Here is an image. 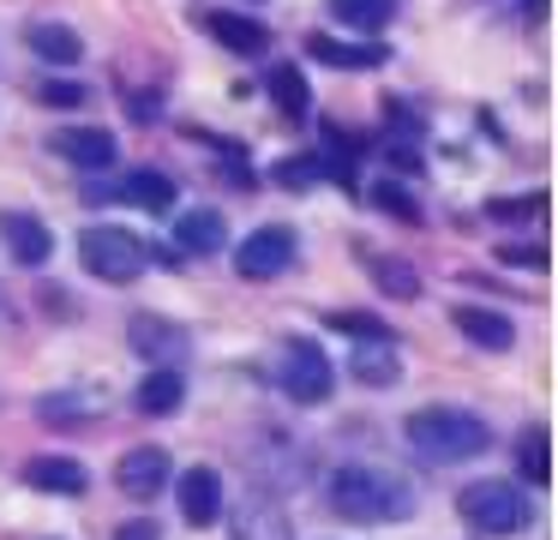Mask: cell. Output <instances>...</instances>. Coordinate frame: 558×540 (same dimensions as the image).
<instances>
[{
  "mask_svg": "<svg viewBox=\"0 0 558 540\" xmlns=\"http://www.w3.org/2000/svg\"><path fill=\"white\" fill-rule=\"evenodd\" d=\"M126 343H133V355L138 360H186V343H193V336L181 331V324L174 319H157V312H138L133 324H126Z\"/></svg>",
  "mask_w": 558,
  "mask_h": 540,
  "instance_id": "cell-10",
  "label": "cell"
},
{
  "mask_svg": "<svg viewBox=\"0 0 558 540\" xmlns=\"http://www.w3.org/2000/svg\"><path fill=\"white\" fill-rule=\"evenodd\" d=\"M78 264H85L97 283H138V276L150 271V247L133 235V228H114V223H90L85 235H78Z\"/></svg>",
  "mask_w": 558,
  "mask_h": 540,
  "instance_id": "cell-4",
  "label": "cell"
},
{
  "mask_svg": "<svg viewBox=\"0 0 558 540\" xmlns=\"http://www.w3.org/2000/svg\"><path fill=\"white\" fill-rule=\"evenodd\" d=\"M277 384H282V396H289L294 408H318V403H330V391H337V367H330V355L313 343V336H294V343L282 348Z\"/></svg>",
  "mask_w": 558,
  "mask_h": 540,
  "instance_id": "cell-5",
  "label": "cell"
},
{
  "mask_svg": "<svg viewBox=\"0 0 558 540\" xmlns=\"http://www.w3.org/2000/svg\"><path fill=\"white\" fill-rule=\"evenodd\" d=\"M174 247H181L186 259H210V252H222V247H229V223H222V211L174 216Z\"/></svg>",
  "mask_w": 558,
  "mask_h": 540,
  "instance_id": "cell-18",
  "label": "cell"
},
{
  "mask_svg": "<svg viewBox=\"0 0 558 540\" xmlns=\"http://www.w3.org/2000/svg\"><path fill=\"white\" fill-rule=\"evenodd\" d=\"M205 31L217 36L229 55H265L270 48V31L258 19H246V12H205Z\"/></svg>",
  "mask_w": 558,
  "mask_h": 540,
  "instance_id": "cell-19",
  "label": "cell"
},
{
  "mask_svg": "<svg viewBox=\"0 0 558 540\" xmlns=\"http://www.w3.org/2000/svg\"><path fill=\"white\" fill-rule=\"evenodd\" d=\"M265 91H270V103H277L282 120H306V115H313V84H306L301 67H270Z\"/></svg>",
  "mask_w": 558,
  "mask_h": 540,
  "instance_id": "cell-21",
  "label": "cell"
},
{
  "mask_svg": "<svg viewBox=\"0 0 558 540\" xmlns=\"http://www.w3.org/2000/svg\"><path fill=\"white\" fill-rule=\"evenodd\" d=\"M457 516L474 535L505 540V535H522V528L534 523V504L517 480H469V487L457 492Z\"/></svg>",
  "mask_w": 558,
  "mask_h": 540,
  "instance_id": "cell-3",
  "label": "cell"
},
{
  "mask_svg": "<svg viewBox=\"0 0 558 540\" xmlns=\"http://www.w3.org/2000/svg\"><path fill=\"white\" fill-rule=\"evenodd\" d=\"M313 180H318V156H282V163H277V187H313Z\"/></svg>",
  "mask_w": 558,
  "mask_h": 540,
  "instance_id": "cell-28",
  "label": "cell"
},
{
  "mask_svg": "<svg viewBox=\"0 0 558 540\" xmlns=\"http://www.w3.org/2000/svg\"><path fill=\"white\" fill-rule=\"evenodd\" d=\"M294 228H282V223H265V228H253V235L234 247V271L246 276V283H270V276H282L294 264Z\"/></svg>",
  "mask_w": 558,
  "mask_h": 540,
  "instance_id": "cell-6",
  "label": "cell"
},
{
  "mask_svg": "<svg viewBox=\"0 0 558 540\" xmlns=\"http://www.w3.org/2000/svg\"><path fill=\"white\" fill-rule=\"evenodd\" d=\"M330 19H337V24H349V31L378 36L390 19H397V0H330Z\"/></svg>",
  "mask_w": 558,
  "mask_h": 540,
  "instance_id": "cell-23",
  "label": "cell"
},
{
  "mask_svg": "<svg viewBox=\"0 0 558 540\" xmlns=\"http://www.w3.org/2000/svg\"><path fill=\"white\" fill-rule=\"evenodd\" d=\"M169 480H174V463H169L162 444H138V451H126L121 463H114V487H121L126 499H138V504H150L157 492H169Z\"/></svg>",
  "mask_w": 558,
  "mask_h": 540,
  "instance_id": "cell-7",
  "label": "cell"
},
{
  "mask_svg": "<svg viewBox=\"0 0 558 540\" xmlns=\"http://www.w3.org/2000/svg\"><path fill=\"white\" fill-rule=\"evenodd\" d=\"M373 204H378L385 216H397V223H421V204H414V192L397 187V180H378V187H373Z\"/></svg>",
  "mask_w": 558,
  "mask_h": 540,
  "instance_id": "cell-25",
  "label": "cell"
},
{
  "mask_svg": "<svg viewBox=\"0 0 558 540\" xmlns=\"http://www.w3.org/2000/svg\"><path fill=\"white\" fill-rule=\"evenodd\" d=\"M522 19H529V24H541V19H546V0H529V7H522Z\"/></svg>",
  "mask_w": 558,
  "mask_h": 540,
  "instance_id": "cell-33",
  "label": "cell"
},
{
  "mask_svg": "<svg viewBox=\"0 0 558 540\" xmlns=\"http://www.w3.org/2000/svg\"><path fill=\"white\" fill-rule=\"evenodd\" d=\"M330 511L349 516V523H409L414 516V487L390 468H373V463H342L330 475Z\"/></svg>",
  "mask_w": 558,
  "mask_h": 540,
  "instance_id": "cell-1",
  "label": "cell"
},
{
  "mask_svg": "<svg viewBox=\"0 0 558 540\" xmlns=\"http://www.w3.org/2000/svg\"><path fill=\"white\" fill-rule=\"evenodd\" d=\"M25 43H31V55H43L49 67H78V60H85V36L61 19H31Z\"/></svg>",
  "mask_w": 558,
  "mask_h": 540,
  "instance_id": "cell-16",
  "label": "cell"
},
{
  "mask_svg": "<svg viewBox=\"0 0 558 540\" xmlns=\"http://www.w3.org/2000/svg\"><path fill=\"white\" fill-rule=\"evenodd\" d=\"M349 379L366 384V391H390L402 379V355H397V336H361L349 348Z\"/></svg>",
  "mask_w": 558,
  "mask_h": 540,
  "instance_id": "cell-9",
  "label": "cell"
},
{
  "mask_svg": "<svg viewBox=\"0 0 558 540\" xmlns=\"http://www.w3.org/2000/svg\"><path fill=\"white\" fill-rule=\"evenodd\" d=\"M498 259L522 264V271H546V247H522V240H517V247H498Z\"/></svg>",
  "mask_w": 558,
  "mask_h": 540,
  "instance_id": "cell-31",
  "label": "cell"
},
{
  "mask_svg": "<svg viewBox=\"0 0 558 540\" xmlns=\"http://www.w3.org/2000/svg\"><path fill=\"white\" fill-rule=\"evenodd\" d=\"M306 55L313 60H325V67H337V72H373V67H385L390 60V48L385 43H342V36H306Z\"/></svg>",
  "mask_w": 558,
  "mask_h": 540,
  "instance_id": "cell-14",
  "label": "cell"
},
{
  "mask_svg": "<svg viewBox=\"0 0 558 540\" xmlns=\"http://www.w3.org/2000/svg\"><path fill=\"white\" fill-rule=\"evenodd\" d=\"M121 199L138 204V211H150V216H169L181 192H174V180L162 175V168H133V175L121 180Z\"/></svg>",
  "mask_w": 558,
  "mask_h": 540,
  "instance_id": "cell-20",
  "label": "cell"
},
{
  "mask_svg": "<svg viewBox=\"0 0 558 540\" xmlns=\"http://www.w3.org/2000/svg\"><path fill=\"white\" fill-rule=\"evenodd\" d=\"M181 403H186V379H181V367H150V372H145V384L133 391V408H138V415H150V420L181 415Z\"/></svg>",
  "mask_w": 558,
  "mask_h": 540,
  "instance_id": "cell-17",
  "label": "cell"
},
{
  "mask_svg": "<svg viewBox=\"0 0 558 540\" xmlns=\"http://www.w3.org/2000/svg\"><path fill=\"white\" fill-rule=\"evenodd\" d=\"M402 439H409V451L421 456V463L457 468V463H474V456H486L493 432H486V420L469 415V408L433 403V408H414V415L402 420Z\"/></svg>",
  "mask_w": 558,
  "mask_h": 540,
  "instance_id": "cell-2",
  "label": "cell"
},
{
  "mask_svg": "<svg viewBox=\"0 0 558 540\" xmlns=\"http://www.w3.org/2000/svg\"><path fill=\"white\" fill-rule=\"evenodd\" d=\"M517 475L522 487H553V439H546V427H529L517 444Z\"/></svg>",
  "mask_w": 558,
  "mask_h": 540,
  "instance_id": "cell-22",
  "label": "cell"
},
{
  "mask_svg": "<svg viewBox=\"0 0 558 540\" xmlns=\"http://www.w3.org/2000/svg\"><path fill=\"white\" fill-rule=\"evenodd\" d=\"M49 151L61 156V163H73V168H114V132H102V127H61L49 139Z\"/></svg>",
  "mask_w": 558,
  "mask_h": 540,
  "instance_id": "cell-12",
  "label": "cell"
},
{
  "mask_svg": "<svg viewBox=\"0 0 558 540\" xmlns=\"http://www.w3.org/2000/svg\"><path fill=\"white\" fill-rule=\"evenodd\" d=\"M0 235H7V252H13L19 264H49V252H54V235L37 223L31 211H0Z\"/></svg>",
  "mask_w": 558,
  "mask_h": 540,
  "instance_id": "cell-15",
  "label": "cell"
},
{
  "mask_svg": "<svg viewBox=\"0 0 558 540\" xmlns=\"http://www.w3.org/2000/svg\"><path fill=\"white\" fill-rule=\"evenodd\" d=\"M19 480H25L31 492H54V499H85L90 492V468L78 463V456H61V451L31 456V463L19 468Z\"/></svg>",
  "mask_w": 558,
  "mask_h": 540,
  "instance_id": "cell-8",
  "label": "cell"
},
{
  "mask_svg": "<svg viewBox=\"0 0 558 540\" xmlns=\"http://www.w3.org/2000/svg\"><path fill=\"white\" fill-rule=\"evenodd\" d=\"M325 324L342 336H354V343H361V336H390V324L378 319V312H325Z\"/></svg>",
  "mask_w": 558,
  "mask_h": 540,
  "instance_id": "cell-26",
  "label": "cell"
},
{
  "mask_svg": "<svg viewBox=\"0 0 558 540\" xmlns=\"http://www.w3.org/2000/svg\"><path fill=\"white\" fill-rule=\"evenodd\" d=\"M37 96H43V103H49V108H78V103H85L90 91H85V84H66V79H49V84H43Z\"/></svg>",
  "mask_w": 558,
  "mask_h": 540,
  "instance_id": "cell-30",
  "label": "cell"
},
{
  "mask_svg": "<svg viewBox=\"0 0 558 540\" xmlns=\"http://www.w3.org/2000/svg\"><path fill=\"white\" fill-rule=\"evenodd\" d=\"M366 271H373V283L385 288V295H397V300H421V276H414V264H402V259H378V252H366Z\"/></svg>",
  "mask_w": 558,
  "mask_h": 540,
  "instance_id": "cell-24",
  "label": "cell"
},
{
  "mask_svg": "<svg viewBox=\"0 0 558 540\" xmlns=\"http://www.w3.org/2000/svg\"><path fill=\"white\" fill-rule=\"evenodd\" d=\"M385 127H397L402 139H421V115H414L402 96H385Z\"/></svg>",
  "mask_w": 558,
  "mask_h": 540,
  "instance_id": "cell-29",
  "label": "cell"
},
{
  "mask_svg": "<svg viewBox=\"0 0 558 540\" xmlns=\"http://www.w3.org/2000/svg\"><path fill=\"white\" fill-rule=\"evenodd\" d=\"M114 540H162V528L150 523V516H133V523L114 528Z\"/></svg>",
  "mask_w": 558,
  "mask_h": 540,
  "instance_id": "cell-32",
  "label": "cell"
},
{
  "mask_svg": "<svg viewBox=\"0 0 558 540\" xmlns=\"http://www.w3.org/2000/svg\"><path fill=\"white\" fill-rule=\"evenodd\" d=\"M450 324H457L474 348H486V355H510V348H517V324H510L505 312H493V307H457Z\"/></svg>",
  "mask_w": 558,
  "mask_h": 540,
  "instance_id": "cell-13",
  "label": "cell"
},
{
  "mask_svg": "<svg viewBox=\"0 0 558 540\" xmlns=\"http://www.w3.org/2000/svg\"><path fill=\"white\" fill-rule=\"evenodd\" d=\"M174 492H181V516L193 528H210L222 516V475L210 463H193L181 480H174Z\"/></svg>",
  "mask_w": 558,
  "mask_h": 540,
  "instance_id": "cell-11",
  "label": "cell"
},
{
  "mask_svg": "<svg viewBox=\"0 0 558 540\" xmlns=\"http://www.w3.org/2000/svg\"><path fill=\"white\" fill-rule=\"evenodd\" d=\"M486 216L493 223H534V216H546V192H534V199H493Z\"/></svg>",
  "mask_w": 558,
  "mask_h": 540,
  "instance_id": "cell-27",
  "label": "cell"
}]
</instances>
